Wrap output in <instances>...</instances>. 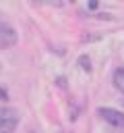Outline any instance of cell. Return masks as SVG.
<instances>
[{
  "label": "cell",
  "mask_w": 124,
  "mask_h": 133,
  "mask_svg": "<svg viewBox=\"0 0 124 133\" xmlns=\"http://www.w3.org/2000/svg\"><path fill=\"white\" fill-rule=\"evenodd\" d=\"M114 85H116L118 91L124 94V69H116V73H114Z\"/></svg>",
  "instance_id": "obj_4"
},
{
  "label": "cell",
  "mask_w": 124,
  "mask_h": 133,
  "mask_svg": "<svg viewBox=\"0 0 124 133\" xmlns=\"http://www.w3.org/2000/svg\"><path fill=\"white\" fill-rule=\"evenodd\" d=\"M79 64H81L85 71H91V62H89V56H81V58H79Z\"/></svg>",
  "instance_id": "obj_5"
},
{
  "label": "cell",
  "mask_w": 124,
  "mask_h": 133,
  "mask_svg": "<svg viewBox=\"0 0 124 133\" xmlns=\"http://www.w3.org/2000/svg\"><path fill=\"white\" fill-rule=\"evenodd\" d=\"M17 44V31L12 25L0 21V46H12Z\"/></svg>",
  "instance_id": "obj_3"
},
{
  "label": "cell",
  "mask_w": 124,
  "mask_h": 133,
  "mask_svg": "<svg viewBox=\"0 0 124 133\" xmlns=\"http://www.w3.org/2000/svg\"><path fill=\"white\" fill-rule=\"evenodd\" d=\"M87 8H95V10H97V8H99V4H97V2H89V4H87Z\"/></svg>",
  "instance_id": "obj_6"
},
{
  "label": "cell",
  "mask_w": 124,
  "mask_h": 133,
  "mask_svg": "<svg viewBox=\"0 0 124 133\" xmlns=\"http://www.w3.org/2000/svg\"><path fill=\"white\" fill-rule=\"evenodd\" d=\"M0 71H2V64H0Z\"/></svg>",
  "instance_id": "obj_8"
},
{
  "label": "cell",
  "mask_w": 124,
  "mask_h": 133,
  "mask_svg": "<svg viewBox=\"0 0 124 133\" xmlns=\"http://www.w3.org/2000/svg\"><path fill=\"white\" fill-rule=\"evenodd\" d=\"M99 116H101L105 123L114 125V127H124V112H120V110H114V108H99Z\"/></svg>",
  "instance_id": "obj_2"
},
{
  "label": "cell",
  "mask_w": 124,
  "mask_h": 133,
  "mask_svg": "<svg viewBox=\"0 0 124 133\" xmlns=\"http://www.w3.org/2000/svg\"><path fill=\"white\" fill-rule=\"evenodd\" d=\"M116 133H124V129H120V131H116Z\"/></svg>",
  "instance_id": "obj_7"
},
{
  "label": "cell",
  "mask_w": 124,
  "mask_h": 133,
  "mask_svg": "<svg viewBox=\"0 0 124 133\" xmlns=\"http://www.w3.org/2000/svg\"><path fill=\"white\" fill-rule=\"evenodd\" d=\"M21 121V114L17 108L0 106V133H12Z\"/></svg>",
  "instance_id": "obj_1"
}]
</instances>
